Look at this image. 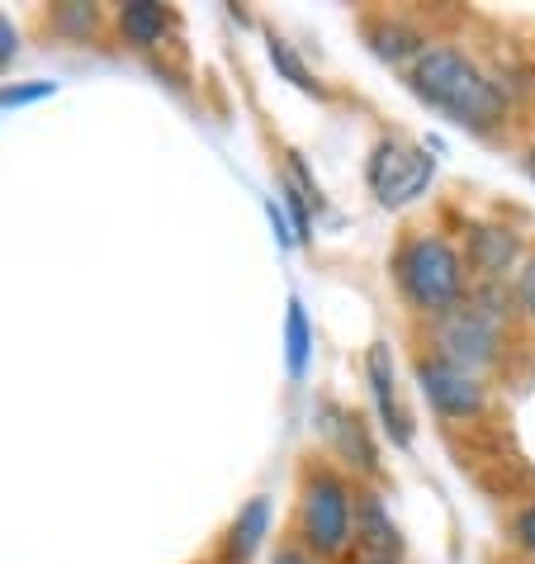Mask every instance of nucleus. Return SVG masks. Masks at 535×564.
Wrapping results in <instances>:
<instances>
[{
    "label": "nucleus",
    "instance_id": "4",
    "mask_svg": "<svg viewBox=\"0 0 535 564\" xmlns=\"http://www.w3.org/2000/svg\"><path fill=\"white\" fill-rule=\"evenodd\" d=\"M294 541L318 560H341L356 545V484L332 460H308L298 475Z\"/></svg>",
    "mask_w": 535,
    "mask_h": 564
},
{
    "label": "nucleus",
    "instance_id": "6",
    "mask_svg": "<svg viewBox=\"0 0 535 564\" xmlns=\"http://www.w3.org/2000/svg\"><path fill=\"white\" fill-rule=\"evenodd\" d=\"M413 380H417V394L427 399V409L440 422H474L488 413V384L483 375L455 366L450 356L440 351H417L413 356Z\"/></svg>",
    "mask_w": 535,
    "mask_h": 564
},
{
    "label": "nucleus",
    "instance_id": "17",
    "mask_svg": "<svg viewBox=\"0 0 535 564\" xmlns=\"http://www.w3.org/2000/svg\"><path fill=\"white\" fill-rule=\"evenodd\" d=\"M512 294H516V308H522V318L535 323V247H531V257L522 261V271H516V280H512Z\"/></svg>",
    "mask_w": 535,
    "mask_h": 564
},
{
    "label": "nucleus",
    "instance_id": "16",
    "mask_svg": "<svg viewBox=\"0 0 535 564\" xmlns=\"http://www.w3.org/2000/svg\"><path fill=\"white\" fill-rule=\"evenodd\" d=\"M507 541H512L526 560H535V498H526V503L507 517Z\"/></svg>",
    "mask_w": 535,
    "mask_h": 564
},
{
    "label": "nucleus",
    "instance_id": "12",
    "mask_svg": "<svg viewBox=\"0 0 535 564\" xmlns=\"http://www.w3.org/2000/svg\"><path fill=\"white\" fill-rule=\"evenodd\" d=\"M271 536V498H251V503L232 517L228 541H223V560L228 564H251V555Z\"/></svg>",
    "mask_w": 535,
    "mask_h": 564
},
{
    "label": "nucleus",
    "instance_id": "19",
    "mask_svg": "<svg viewBox=\"0 0 535 564\" xmlns=\"http://www.w3.org/2000/svg\"><path fill=\"white\" fill-rule=\"evenodd\" d=\"M14 48H20V34H14V24L6 20V14H0V67H6V62L14 57Z\"/></svg>",
    "mask_w": 535,
    "mask_h": 564
},
{
    "label": "nucleus",
    "instance_id": "21",
    "mask_svg": "<svg viewBox=\"0 0 535 564\" xmlns=\"http://www.w3.org/2000/svg\"><path fill=\"white\" fill-rule=\"evenodd\" d=\"M360 564H403V560H360Z\"/></svg>",
    "mask_w": 535,
    "mask_h": 564
},
{
    "label": "nucleus",
    "instance_id": "2",
    "mask_svg": "<svg viewBox=\"0 0 535 564\" xmlns=\"http://www.w3.org/2000/svg\"><path fill=\"white\" fill-rule=\"evenodd\" d=\"M389 275H393L398 300L413 313H422L427 323L446 318L450 308H460L469 300V290H474L465 252L436 228L403 232L389 252Z\"/></svg>",
    "mask_w": 535,
    "mask_h": 564
},
{
    "label": "nucleus",
    "instance_id": "11",
    "mask_svg": "<svg viewBox=\"0 0 535 564\" xmlns=\"http://www.w3.org/2000/svg\"><path fill=\"white\" fill-rule=\"evenodd\" d=\"M356 551L360 560H403L398 522L374 489H356Z\"/></svg>",
    "mask_w": 535,
    "mask_h": 564
},
{
    "label": "nucleus",
    "instance_id": "18",
    "mask_svg": "<svg viewBox=\"0 0 535 564\" xmlns=\"http://www.w3.org/2000/svg\"><path fill=\"white\" fill-rule=\"evenodd\" d=\"M271 564H323V560H318V555H308V551H304V545H298V541H280V545H275V560H271Z\"/></svg>",
    "mask_w": 535,
    "mask_h": 564
},
{
    "label": "nucleus",
    "instance_id": "14",
    "mask_svg": "<svg viewBox=\"0 0 535 564\" xmlns=\"http://www.w3.org/2000/svg\"><path fill=\"white\" fill-rule=\"evenodd\" d=\"M285 360H290V380H304L313 360V323L298 300H290V313H285Z\"/></svg>",
    "mask_w": 535,
    "mask_h": 564
},
{
    "label": "nucleus",
    "instance_id": "8",
    "mask_svg": "<svg viewBox=\"0 0 535 564\" xmlns=\"http://www.w3.org/2000/svg\"><path fill=\"white\" fill-rule=\"evenodd\" d=\"M318 417H323V436L332 442V456L341 460L346 475H356V479L380 475V446H374L365 417L356 409H341V403H323Z\"/></svg>",
    "mask_w": 535,
    "mask_h": 564
},
{
    "label": "nucleus",
    "instance_id": "7",
    "mask_svg": "<svg viewBox=\"0 0 535 564\" xmlns=\"http://www.w3.org/2000/svg\"><path fill=\"white\" fill-rule=\"evenodd\" d=\"M465 265L474 285H512L522 261L531 257V242L522 228L502 224V218H474L465 228Z\"/></svg>",
    "mask_w": 535,
    "mask_h": 564
},
{
    "label": "nucleus",
    "instance_id": "5",
    "mask_svg": "<svg viewBox=\"0 0 535 564\" xmlns=\"http://www.w3.org/2000/svg\"><path fill=\"white\" fill-rule=\"evenodd\" d=\"M432 176H436V156H427V148L407 143L398 133H384L365 156V185L384 209H403L417 195H427Z\"/></svg>",
    "mask_w": 535,
    "mask_h": 564
},
{
    "label": "nucleus",
    "instance_id": "15",
    "mask_svg": "<svg viewBox=\"0 0 535 564\" xmlns=\"http://www.w3.org/2000/svg\"><path fill=\"white\" fill-rule=\"evenodd\" d=\"M271 62H275V72L285 76V82H294L298 90H313V96H323V86H318V76H313L304 67V57H298L285 39H271Z\"/></svg>",
    "mask_w": 535,
    "mask_h": 564
},
{
    "label": "nucleus",
    "instance_id": "3",
    "mask_svg": "<svg viewBox=\"0 0 535 564\" xmlns=\"http://www.w3.org/2000/svg\"><path fill=\"white\" fill-rule=\"evenodd\" d=\"M522 318L512 285H474L460 308L432 323V351L450 356L465 370H498L512 341V323Z\"/></svg>",
    "mask_w": 535,
    "mask_h": 564
},
{
    "label": "nucleus",
    "instance_id": "10",
    "mask_svg": "<svg viewBox=\"0 0 535 564\" xmlns=\"http://www.w3.org/2000/svg\"><path fill=\"white\" fill-rule=\"evenodd\" d=\"M360 34H365L370 43V53L389 62V67H413V62L432 48V39H427V29L413 24V20H403V14H370L365 24H360Z\"/></svg>",
    "mask_w": 535,
    "mask_h": 564
},
{
    "label": "nucleus",
    "instance_id": "13",
    "mask_svg": "<svg viewBox=\"0 0 535 564\" xmlns=\"http://www.w3.org/2000/svg\"><path fill=\"white\" fill-rule=\"evenodd\" d=\"M166 29H171V10L152 6V0H133V6L119 10V34L133 48H156L166 39Z\"/></svg>",
    "mask_w": 535,
    "mask_h": 564
},
{
    "label": "nucleus",
    "instance_id": "9",
    "mask_svg": "<svg viewBox=\"0 0 535 564\" xmlns=\"http://www.w3.org/2000/svg\"><path fill=\"white\" fill-rule=\"evenodd\" d=\"M365 384L374 394V409H380V422L389 432L393 446H413V417H407L403 399H398V375H393V351L389 341H374V347L365 351Z\"/></svg>",
    "mask_w": 535,
    "mask_h": 564
},
{
    "label": "nucleus",
    "instance_id": "1",
    "mask_svg": "<svg viewBox=\"0 0 535 564\" xmlns=\"http://www.w3.org/2000/svg\"><path fill=\"white\" fill-rule=\"evenodd\" d=\"M407 90L440 109L446 119H455L469 133H498L512 115V96L502 86V76H493L474 53H465L460 43H432L413 67L403 72Z\"/></svg>",
    "mask_w": 535,
    "mask_h": 564
},
{
    "label": "nucleus",
    "instance_id": "20",
    "mask_svg": "<svg viewBox=\"0 0 535 564\" xmlns=\"http://www.w3.org/2000/svg\"><path fill=\"white\" fill-rule=\"evenodd\" d=\"M522 162H526V176L535 181V138H531V148H526V156H522Z\"/></svg>",
    "mask_w": 535,
    "mask_h": 564
}]
</instances>
